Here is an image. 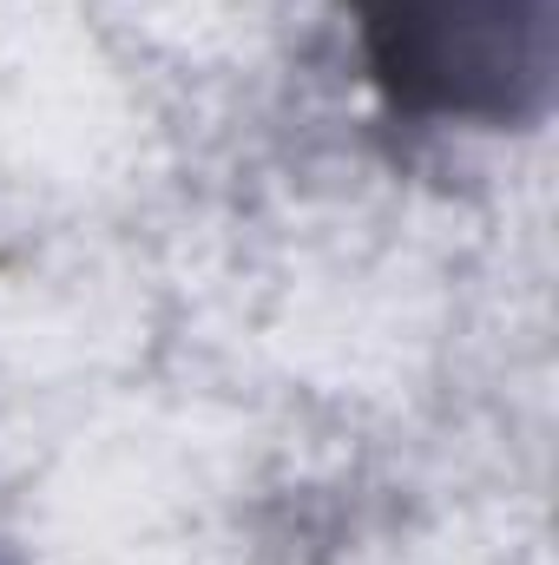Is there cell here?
<instances>
[{"instance_id":"6da1fadb","label":"cell","mask_w":559,"mask_h":565,"mask_svg":"<svg viewBox=\"0 0 559 565\" xmlns=\"http://www.w3.org/2000/svg\"><path fill=\"white\" fill-rule=\"evenodd\" d=\"M376 93L441 126L514 132L553 93V0H342Z\"/></svg>"}]
</instances>
